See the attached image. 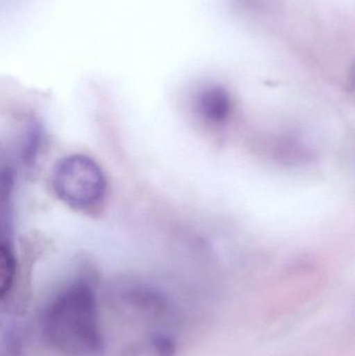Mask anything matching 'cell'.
<instances>
[{"instance_id":"cell-1","label":"cell","mask_w":355,"mask_h":356,"mask_svg":"<svg viewBox=\"0 0 355 356\" xmlns=\"http://www.w3.org/2000/svg\"><path fill=\"white\" fill-rule=\"evenodd\" d=\"M41 328L49 346L65 356H98L106 347L97 296L85 280L68 284L50 299Z\"/></svg>"},{"instance_id":"cell-2","label":"cell","mask_w":355,"mask_h":356,"mask_svg":"<svg viewBox=\"0 0 355 356\" xmlns=\"http://www.w3.org/2000/svg\"><path fill=\"white\" fill-rule=\"evenodd\" d=\"M51 184L58 200L81 213L99 209L108 192V180L101 167L85 154L60 159L52 171Z\"/></svg>"},{"instance_id":"cell-3","label":"cell","mask_w":355,"mask_h":356,"mask_svg":"<svg viewBox=\"0 0 355 356\" xmlns=\"http://www.w3.org/2000/svg\"><path fill=\"white\" fill-rule=\"evenodd\" d=\"M197 111L200 116L210 123L224 122L231 112V99L229 92L221 86L204 88L197 96Z\"/></svg>"},{"instance_id":"cell-4","label":"cell","mask_w":355,"mask_h":356,"mask_svg":"<svg viewBox=\"0 0 355 356\" xmlns=\"http://www.w3.org/2000/svg\"><path fill=\"white\" fill-rule=\"evenodd\" d=\"M17 275V261L10 243L3 242L0 251V297L10 296Z\"/></svg>"},{"instance_id":"cell-5","label":"cell","mask_w":355,"mask_h":356,"mask_svg":"<svg viewBox=\"0 0 355 356\" xmlns=\"http://www.w3.org/2000/svg\"><path fill=\"white\" fill-rule=\"evenodd\" d=\"M354 81H355V71H354Z\"/></svg>"}]
</instances>
